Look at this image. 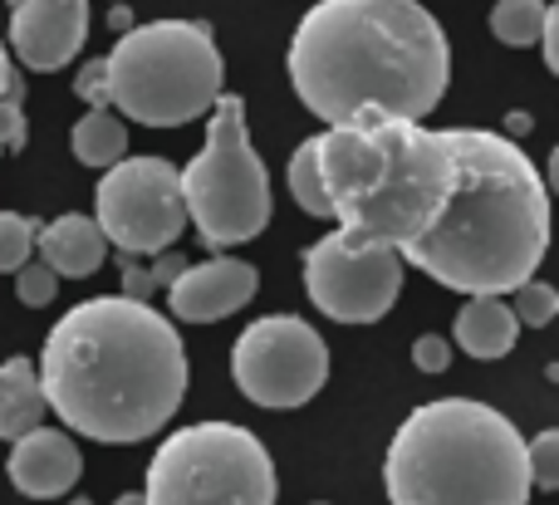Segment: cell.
I'll use <instances>...</instances> for the list:
<instances>
[{"label": "cell", "mask_w": 559, "mask_h": 505, "mask_svg": "<svg viewBox=\"0 0 559 505\" xmlns=\"http://www.w3.org/2000/svg\"><path fill=\"white\" fill-rule=\"evenodd\" d=\"M74 94L84 98V104H94V108H108V74H104V59H88V64L79 69Z\"/></svg>", "instance_id": "cell-27"}, {"label": "cell", "mask_w": 559, "mask_h": 505, "mask_svg": "<svg viewBox=\"0 0 559 505\" xmlns=\"http://www.w3.org/2000/svg\"><path fill=\"white\" fill-rule=\"evenodd\" d=\"M10 471V486L29 501H55L64 491H74L79 471H84V457H79L74 437L55 428H29L25 437H15V452L5 461Z\"/></svg>", "instance_id": "cell-14"}, {"label": "cell", "mask_w": 559, "mask_h": 505, "mask_svg": "<svg viewBox=\"0 0 559 505\" xmlns=\"http://www.w3.org/2000/svg\"><path fill=\"white\" fill-rule=\"evenodd\" d=\"M305 290L334 324H373L403 294V255L338 226L305 251Z\"/></svg>", "instance_id": "cell-9"}, {"label": "cell", "mask_w": 559, "mask_h": 505, "mask_svg": "<svg viewBox=\"0 0 559 505\" xmlns=\"http://www.w3.org/2000/svg\"><path fill=\"white\" fill-rule=\"evenodd\" d=\"M114 505H147V501H143V491H128V496H118Z\"/></svg>", "instance_id": "cell-33"}, {"label": "cell", "mask_w": 559, "mask_h": 505, "mask_svg": "<svg viewBox=\"0 0 559 505\" xmlns=\"http://www.w3.org/2000/svg\"><path fill=\"white\" fill-rule=\"evenodd\" d=\"M540 45H545V64L559 74V5H550V15H545L540 25Z\"/></svg>", "instance_id": "cell-29"}, {"label": "cell", "mask_w": 559, "mask_h": 505, "mask_svg": "<svg viewBox=\"0 0 559 505\" xmlns=\"http://www.w3.org/2000/svg\"><path fill=\"white\" fill-rule=\"evenodd\" d=\"M45 408L88 442L128 447L167 428L187 398V349L147 300L98 294L49 329L35 363Z\"/></svg>", "instance_id": "cell-1"}, {"label": "cell", "mask_w": 559, "mask_h": 505, "mask_svg": "<svg viewBox=\"0 0 559 505\" xmlns=\"http://www.w3.org/2000/svg\"><path fill=\"white\" fill-rule=\"evenodd\" d=\"M531 133V113H511L506 118V137H525Z\"/></svg>", "instance_id": "cell-30"}, {"label": "cell", "mask_w": 559, "mask_h": 505, "mask_svg": "<svg viewBox=\"0 0 559 505\" xmlns=\"http://www.w3.org/2000/svg\"><path fill=\"white\" fill-rule=\"evenodd\" d=\"M35 245H39V261H45L59 280H88V275L108 261V236L98 231V221H88V216H79V212L39 226Z\"/></svg>", "instance_id": "cell-15"}, {"label": "cell", "mask_w": 559, "mask_h": 505, "mask_svg": "<svg viewBox=\"0 0 559 505\" xmlns=\"http://www.w3.org/2000/svg\"><path fill=\"white\" fill-rule=\"evenodd\" d=\"M108 25H114L118 35H123V29H133V10H128V5H114V15H108Z\"/></svg>", "instance_id": "cell-31"}, {"label": "cell", "mask_w": 559, "mask_h": 505, "mask_svg": "<svg viewBox=\"0 0 559 505\" xmlns=\"http://www.w3.org/2000/svg\"><path fill=\"white\" fill-rule=\"evenodd\" d=\"M289 196L299 202V212L329 216V196H324V177H319L314 137H305V143H299V153L289 157Z\"/></svg>", "instance_id": "cell-21"}, {"label": "cell", "mask_w": 559, "mask_h": 505, "mask_svg": "<svg viewBox=\"0 0 559 505\" xmlns=\"http://www.w3.org/2000/svg\"><path fill=\"white\" fill-rule=\"evenodd\" d=\"M98 231L123 255L167 251L187 231L177 167L163 157H118L98 182Z\"/></svg>", "instance_id": "cell-11"}, {"label": "cell", "mask_w": 559, "mask_h": 505, "mask_svg": "<svg viewBox=\"0 0 559 505\" xmlns=\"http://www.w3.org/2000/svg\"><path fill=\"white\" fill-rule=\"evenodd\" d=\"M88 0H20L10 10V49L25 69L55 74L84 49Z\"/></svg>", "instance_id": "cell-12"}, {"label": "cell", "mask_w": 559, "mask_h": 505, "mask_svg": "<svg viewBox=\"0 0 559 505\" xmlns=\"http://www.w3.org/2000/svg\"><path fill=\"white\" fill-rule=\"evenodd\" d=\"M452 339L472 359H506L515 349V339H521V324H515L511 304L501 294H472L452 324Z\"/></svg>", "instance_id": "cell-16"}, {"label": "cell", "mask_w": 559, "mask_h": 505, "mask_svg": "<svg viewBox=\"0 0 559 505\" xmlns=\"http://www.w3.org/2000/svg\"><path fill=\"white\" fill-rule=\"evenodd\" d=\"M108 108L143 128H182L226 94V64L202 20H157L118 35L104 59Z\"/></svg>", "instance_id": "cell-6"}, {"label": "cell", "mask_w": 559, "mask_h": 505, "mask_svg": "<svg viewBox=\"0 0 559 505\" xmlns=\"http://www.w3.org/2000/svg\"><path fill=\"white\" fill-rule=\"evenodd\" d=\"M39 422H45V393H39L35 363L5 359L0 363V442L25 437Z\"/></svg>", "instance_id": "cell-17"}, {"label": "cell", "mask_w": 559, "mask_h": 505, "mask_svg": "<svg viewBox=\"0 0 559 505\" xmlns=\"http://www.w3.org/2000/svg\"><path fill=\"white\" fill-rule=\"evenodd\" d=\"M515 300H511V314H515V324H525V329H545V324L559 314V294H555V285H545V280H521L515 285Z\"/></svg>", "instance_id": "cell-22"}, {"label": "cell", "mask_w": 559, "mask_h": 505, "mask_svg": "<svg viewBox=\"0 0 559 505\" xmlns=\"http://www.w3.org/2000/svg\"><path fill=\"white\" fill-rule=\"evenodd\" d=\"M182 182L187 221L197 226L212 251H231L265 231L271 221V177L255 157L251 133H246V108L236 94H222L212 104V128L206 147L177 172Z\"/></svg>", "instance_id": "cell-7"}, {"label": "cell", "mask_w": 559, "mask_h": 505, "mask_svg": "<svg viewBox=\"0 0 559 505\" xmlns=\"http://www.w3.org/2000/svg\"><path fill=\"white\" fill-rule=\"evenodd\" d=\"M413 363L423 373H447V363H452V344H447L442 334H423V339L413 344Z\"/></svg>", "instance_id": "cell-28"}, {"label": "cell", "mask_w": 559, "mask_h": 505, "mask_svg": "<svg viewBox=\"0 0 559 505\" xmlns=\"http://www.w3.org/2000/svg\"><path fill=\"white\" fill-rule=\"evenodd\" d=\"M74 505H94V501H74Z\"/></svg>", "instance_id": "cell-35"}, {"label": "cell", "mask_w": 559, "mask_h": 505, "mask_svg": "<svg viewBox=\"0 0 559 505\" xmlns=\"http://www.w3.org/2000/svg\"><path fill=\"white\" fill-rule=\"evenodd\" d=\"M289 84L329 128L423 123L452 84V45L417 0H319L289 39Z\"/></svg>", "instance_id": "cell-2"}, {"label": "cell", "mask_w": 559, "mask_h": 505, "mask_svg": "<svg viewBox=\"0 0 559 505\" xmlns=\"http://www.w3.org/2000/svg\"><path fill=\"white\" fill-rule=\"evenodd\" d=\"M545 15H550V0H496L491 10V35L501 39V45H535L540 39V25Z\"/></svg>", "instance_id": "cell-20"}, {"label": "cell", "mask_w": 559, "mask_h": 505, "mask_svg": "<svg viewBox=\"0 0 559 505\" xmlns=\"http://www.w3.org/2000/svg\"><path fill=\"white\" fill-rule=\"evenodd\" d=\"M393 505H531L525 442L511 418L472 398L423 402L388 442Z\"/></svg>", "instance_id": "cell-5"}, {"label": "cell", "mask_w": 559, "mask_h": 505, "mask_svg": "<svg viewBox=\"0 0 559 505\" xmlns=\"http://www.w3.org/2000/svg\"><path fill=\"white\" fill-rule=\"evenodd\" d=\"M442 137L452 182L437 216L397 255L456 294H511L540 270L550 245L545 177L506 133L442 128Z\"/></svg>", "instance_id": "cell-3"}, {"label": "cell", "mask_w": 559, "mask_h": 505, "mask_svg": "<svg viewBox=\"0 0 559 505\" xmlns=\"http://www.w3.org/2000/svg\"><path fill=\"white\" fill-rule=\"evenodd\" d=\"M15 79V64H10V55H5V45H0V94H5V84Z\"/></svg>", "instance_id": "cell-32"}, {"label": "cell", "mask_w": 559, "mask_h": 505, "mask_svg": "<svg viewBox=\"0 0 559 505\" xmlns=\"http://www.w3.org/2000/svg\"><path fill=\"white\" fill-rule=\"evenodd\" d=\"M329 216L348 236L403 251L437 216L452 182L447 137L407 118L334 123L314 137Z\"/></svg>", "instance_id": "cell-4"}, {"label": "cell", "mask_w": 559, "mask_h": 505, "mask_svg": "<svg viewBox=\"0 0 559 505\" xmlns=\"http://www.w3.org/2000/svg\"><path fill=\"white\" fill-rule=\"evenodd\" d=\"M525 467H531V486H559V432H540L535 442H525Z\"/></svg>", "instance_id": "cell-26"}, {"label": "cell", "mask_w": 559, "mask_h": 505, "mask_svg": "<svg viewBox=\"0 0 559 505\" xmlns=\"http://www.w3.org/2000/svg\"><path fill=\"white\" fill-rule=\"evenodd\" d=\"M5 5H10V10H15V5H20V0H5Z\"/></svg>", "instance_id": "cell-34"}, {"label": "cell", "mask_w": 559, "mask_h": 505, "mask_svg": "<svg viewBox=\"0 0 559 505\" xmlns=\"http://www.w3.org/2000/svg\"><path fill=\"white\" fill-rule=\"evenodd\" d=\"M147 505H275V461L236 422H192L157 447Z\"/></svg>", "instance_id": "cell-8"}, {"label": "cell", "mask_w": 559, "mask_h": 505, "mask_svg": "<svg viewBox=\"0 0 559 505\" xmlns=\"http://www.w3.org/2000/svg\"><path fill=\"white\" fill-rule=\"evenodd\" d=\"M35 216H20V212H0V275H15L20 265L29 261L35 251Z\"/></svg>", "instance_id": "cell-23"}, {"label": "cell", "mask_w": 559, "mask_h": 505, "mask_svg": "<svg viewBox=\"0 0 559 505\" xmlns=\"http://www.w3.org/2000/svg\"><path fill=\"white\" fill-rule=\"evenodd\" d=\"M69 147L84 167H114L118 157H128V128L108 108H88L69 133Z\"/></svg>", "instance_id": "cell-18"}, {"label": "cell", "mask_w": 559, "mask_h": 505, "mask_svg": "<svg viewBox=\"0 0 559 505\" xmlns=\"http://www.w3.org/2000/svg\"><path fill=\"white\" fill-rule=\"evenodd\" d=\"M231 378L255 408H305L329 378V349L299 314H265L236 339Z\"/></svg>", "instance_id": "cell-10"}, {"label": "cell", "mask_w": 559, "mask_h": 505, "mask_svg": "<svg viewBox=\"0 0 559 505\" xmlns=\"http://www.w3.org/2000/svg\"><path fill=\"white\" fill-rule=\"evenodd\" d=\"M15 294H20V304H29V310H45V304H55V294H59V275L49 270L45 261H25L15 270Z\"/></svg>", "instance_id": "cell-25"}, {"label": "cell", "mask_w": 559, "mask_h": 505, "mask_svg": "<svg viewBox=\"0 0 559 505\" xmlns=\"http://www.w3.org/2000/svg\"><path fill=\"white\" fill-rule=\"evenodd\" d=\"M255 290H261V275L246 261H231V255L197 265L187 261L182 275L167 285V304L182 324H216L226 314H236L241 304H251Z\"/></svg>", "instance_id": "cell-13"}, {"label": "cell", "mask_w": 559, "mask_h": 505, "mask_svg": "<svg viewBox=\"0 0 559 505\" xmlns=\"http://www.w3.org/2000/svg\"><path fill=\"white\" fill-rule=\"evenodd\" d=\"M187 255H177L173 245L167 251H153L143 261V255H123V294L128 300H153L157 290H167V285L182 275Z\"/></svg>", "instance_id": "cell-19"}, {"label": "cell", "mask_w": 559, "mask_h": 505, "mask_svg": "<svg viewBox=\"0 0 559 505\" xmlns=\"http://www.w3.org/2000/svg\"><path fill=\"white\" fill-rule=\"evenodd\" d=\"M29 137V123H25V79H15L5 84V94H0V157L5 153H20Z\"/></svg>", "instance_id": "cell-24"}]
</instances>
